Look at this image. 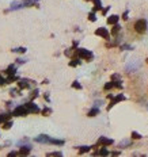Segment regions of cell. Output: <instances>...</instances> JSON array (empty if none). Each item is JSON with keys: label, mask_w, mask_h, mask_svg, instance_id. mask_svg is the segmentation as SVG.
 <instances>
[{"label": "cell", "mask_w": 148, "mask_h": 157, "mask_svg": "<svg viewBox=\"0 0 148 157\" xmlns=\"http://www.w3.org/2000/svg\"><path fill=\"white\" fill-rule=\"evenodd\" d=\"M134 30H136L139 34L145 32V31H147V20H144V19H140V20H137L136 23H134Z\"/></svg>", "instance_id": "6da1fadb"}, {"label": "cell", "mask_w": 148, "mask_h": 157, "mask_svg": "<svg viewBox=\"0 0 148 157\" xmlns=\"http://www.w3.org/2000/svg\"><path fill=\"white\" fill-rule=\"evenodd\" d=\"M76 56L80 57V58L87 60V61L93 58V53H91V51H88L87 49H77V50H76Z\"/></svg>", "instance_id": "7a4b0ae2"}, {"label": "cell", "mask_w": 148, "mask_h": 157, "mask_svg": "<svg viewBox=\"0 0 148 157\" xmlns=\"http://www.w3.org/2000/svg\"><path fill=\"white\" fill-rule=\"evenodd\" d=\"M27 114H29V111L26 108V106H19V107H17L12 111V115H15V116H26Z\"/></svg>", "instance_id": "3957f363"}, {"label": "cell", "mask_w": 148, "mask_h": 157, "mask_svg": "<svg viewBox=\"0 0 148 157\" xmlns=\"http://www.w3.org/2000/svg\"><path fill=\"white\" fill-rule=\"evenodd\" d=\"M95 34L99 35V37H102V38H105V39H107V38H109V31H107L106 29H103V27H99V29H96Z\"/></svg>", "instance_id": "277c9868"}, {"label": "cell", "mask_w": 148, "mask_h": 157, "mask_svg": "<svg viewBox=\"0 0 148 157\" xmlns=\"http://www.w3.org/2000/svg\"><path fill=\"white\" fill-rule=\"evenodd\" d=\"M112 143H113V140L106 138V137H99V140H98V145H102V146H109Z\"/></svg>", "instance_id": "5b68a950"}, {"label": "cell", "mask_w": 148, "mask_h": 157, "mask_svg": "<svg viewBox=\"0 0 148 157\" xmlns=\"http://www.w3.org/2000/svg\"><path fill=\"white\" fill-rule=\"evenodd\" d=\"M36 141L37 142H41V143H48V142H50V138H49V135L41 134L38 137H36Z\"/></svg>", "instance_id": "8992f818"}, {"label": "cell", "mask_w": 148, "mask_h": 157, "mask_svg": "<svg viewBox=\"0 0 148 157\" xmlns=\"http://www.w3.org/2000/svg\"><path fill=\"white\" fill-rule=\"evenodd\" d=\"M26 108H27V111H29V112H39V108L38 107H37V106L36 104H33V103H26Z\"/></svg>", "instance_id": "52a82bcc"}, {"label": "cell", "mask_w": 148, "mask_h": 157, "mask_svg": "<svg viewBox=\"0 0 148 157\" xmlns=\"http://www.w3.org/2000/svg\"><path fill=\"white\" fill-rule=\"evenodd\" d=\"M121 100H125V96H124V95H118V96H115L114 99L112 100V103H110L109 106H107V110H110V108L113 107V106L115 104V103H118V102H121Z\"/></svg>", "instance_id": "ba28073f"}, {"label": "cell", "mask_w": 148, "mask_h": 157, "mask_svg": "<svg viewBox=\"0 0 148 157\" xmlns=\"http://www.w3.org/2000/svg\"><path fill=\"white\" fill-rule=\"evenodd\" d=\"M19 83H18V85H19V88H23V89H26V88H29L30 87V81L29 80H18Z\"/></svg>", "instance_id": "9c48e42d"}, {"label": "cell", "mask_w": 148, "mask_h": 157, "mask_svg": "<svg viewBox=\"0 0 148 157\" xmlns=\"http://www.w3.org/2000/svg\"><path fill=\"white\" fill-rule=\"evenodd\" d=\"M139 66H140V64L139 62H136V64H131V65H128V66H126V70H128V72H133V70H136V69H139Z\"/></svg>", "instance_id": "30bf717a"}, {"label": "cell", "mask_w": 148, "mask_h": 157, "mask_svg": "<svg viewBox=\"0 0 148 157\" xmlns=\"http://www.w3.org/2000/svg\"><path fill=\"white\" fill-rule=\"evenodd\" d=\"M18 153H19V156H26V154L30 153V148L29 146H23V148H20V150Z\"/></svg>", "instance_id": "8fae6325"}, {"label": "cell", "mask_w": 148, "mask_h": 157, "mask_svg": "<svg viewBox=\"0 0 148 157\" xmlns=\"http://www.w3.org/2000/svg\"><path fill=\"white\" fill-rule=\"evenodd\" d=\"M117 22H118V16L117 15H112V16L107 18V23L109 24H115Z\"/></svg>", "instance_id": "7c38bea8"}, {"label": "cell", "mask_w": 148, "mask_h": 157, "mask_svg": "<svg viewBox=\"0 0 148 157\" xmlns=\"http://www.w3.org/2000/svg\"><path fill=\"white\" fill-rule=\"evenodd\" d=\"M131 143H132L131 140H124V141H121V142H120V148H125V146H129Z\"/></svg>", "instance_id": "4fadbf2b"}, {"label": "cell", "mask_w": 148, "mask_h": 157, "mask_svg": "<svg viewBox=\"0 0 148 157\" xmlns=\"http://www.w3.org/2000/svg\"><path fill=\"white\" fill-rule=\"evenodd\" d=\"M94 5H95V7H94V10H101L102 8V3H101V0H94Z\"/></svg>", "instance_id": "5bb4252c"}, {"label": "cell", "mask_w": 148, "mask_h": 157, "mask_svg": "<svg viewBox=\"0 0 148 157\" xmlns=\"http://www.w3.org/2000/svg\"><path fill=\"white\" fill-rule=\"evenodd\" d=\"M15 66H12V65H10L8 68H7V70H6V73H8V75H15Z\"/></svg>", "instance_id": "9a60e30c"}, {"label": "cell", "mask_w": 148, "mask_h": 157, "mask_svg": "<svg viewBox=\"0 0 148 157\" xmlns=\"http://www.w3.org/2000/svg\"><path fill=\"white\" fill-rule=\"evenodd\" d=\"M96 114H99V110H98V108H93L91 111H88V116H95Z\"/></svg>", "instance_id": "2e32d148"}, {"label": "cell", "mask_w": 148, "mask_h": 157, "mask_svg": "<svg viewBox=\"0 0 148 157\" xmlns=\"http://www.w3.org/2000/svg\"><path fill=\"white\" fill-rule=\"evenodd\" d=\"M49 143H55V145H63L64 141H61V140H53V138H50V142Z\"/></svg>", "instance_id": "e0dca14e"}, {"label": "cell", "mask_w": 148, "mask_h": 157, "mask_svg": "<svg viewBox=\"0 0 148 157\" xmlns=\"http://www.w3.org/2000/svg\"><path fill=\"white\" fill-rule=\"evenodd\" d=\"M11 126H12V122H10V121H6V122L3 123V129H4V130H8Z\"/></svg>", "instance_id": "ac0fdd59"}, {"label": "cell", "mask_w": 148, "mask_h": 157, "mask_svg": "<svg viewBox=\"0 0 148 157\" xmlns=\"http://www.w3.org/2000/svg\"><path fill=\"white\" fill-rule=\"evenodd\" d=\"M94 154H101V156H107V154H109V152L106 150V149H101V150L99 152H95V153Z\"/></svg>", "instance_id": "d6986e66"}, {"label": "cell", "mask_w": 148, "mask_h": 157, "mask_svg": "<svg viewBox=\"0 0 148 157\" xmlns=\"http://www.w3.org/2000/svg\"><path fill=\"white\" fill-rule=\"evenodd\" d=\"M118 31H120V26H118V24L115 23V24H114V27H113V30H112V34H113V35H115Z\"/></svg>", "instance_id": "ffe728a7"}, {"label": "cell", "mask_w": 148, "mask_h": 157, "mask_svg": "<svg viewBox=\"0 0 148 157\" xmlns=\"http://www.w3.org/2000/svg\"><path fill=\"white\" fill-rule=\"evenodd\" d=\"M14 53H25L26 51V48H17V49H12Z\"/></svg>", "instance_id": "44dd1931"}, {"label": "cell", "mask_w": 148, "mask_h": 157, "mask_svg": "<svg viewBox=\"0 0 148 157\" xmlns=\"http://www.w3.org/2000/svg\"><path fill=\"white\" fill-rule=\"evenodd\" d=\"M42 114H44V116H48V115H50V114H52V110H50V108H44V110H42Z\"/></svg>", "instance_id": "7402d4cb"}, {"label": "cell", "mask_w": 148, "mask_h": 157, "mask_svg": "<svg viewBox=\"0 0 148 157\" xmlns=\"http://www.w3.org/2000/svg\"><path fill=\"white\" fill-rule=\"evenodd\" d=\"M90 146H80V148H79V152H80V153H84V152H88V150H90Z\"/></svg>", "instance_id": "603a6c76"}, {"label": "cell", "mask_w": 148, "mask_h": 157, "mask_svg": "<svg viewBox=\"0 0 148 157\" xmlns=\"http://www.w3.org/2000/svg\"><path fill=\"white\" fill-rule=\"evenodd\" d=\"M132 138H133V140H140L141 135H140L139 133H136V131H132Z\"/></svg>", "instance_id": "cb8c5ba5"}, {"label": "cell", "mask_w": 148, "mask_h": 157, "mask_svg": "<svg viewBox=\"0 0 148 157\" xmlns=\"http://www.w3.org/2000/svg\"><path fill=\"white\" fill-rule=\"evenodd\" d=\"M113 87H114V83H113V81H110V83H107L106 85H105V89L107 91V89H112Z\"/></svg>", "instance_id": "d4e9b609"}, {"label": "cell", "mask_w": 148, "mask_h": 157, "mask_svg": "<svg viewBox=\"0 0 148 157\" xmlns=\"http://www.w3.org/2000/svg\"><path fill=\"white\" fill-rule=\"evenodd\" d=\"M88 19H90L91 22H95V20H96V18H95V14H94V12H91L90 15H88Z\"/></svg>", "instance_id": "484cf974"}, {"label": "cell", "mask_w": 148, "mask_h": 157, "mask_svg": "<svg viewBox=\"0 0 148 157\" xmlns=\"http://www.w3.org/2000/svg\"><path fill=\"white\" fill-rule=\"evenodd\" d=\"M72 87H74V88H76V89H82V85H80V84L77 83V81H74V84H72Z\"/></svg>", "instance_id": "4316f807"}, {"label": "cell", "mask_w": 148, "mask_h": 157, "mask_svg": "<svg viewBox=\"0 0 148 157\" xmlns=\"http://www.w3.org/2000/svg\"><path fill=\"white\" fill-rule=\"evenodd\" d=\"M48 156H63L61 152H53V153H48Z\"/></svg>", "instance_id": "83f0119b"}, {"label": "cell", "mask_w": 148, "mask_h": 157, "mask_svg": "<svg viewBox=\"0 0 148 157\" xmlns=\"http://www.w3.org/2000/svg\"><path fill=\"white\" fill-rule=\"evenodd\" d=\"M4 84H7V78H4V77L0 76V85H4Z\"/></svg>", "instance_id": "f1b7e54d"}, {"label": "cell", "mask_w": 148, "mask_h": 157, "mask_svg": "<svg viewBox=\"0 0 148 157\" xmlns=\"http://www.w3.org/2000/svg\"><path fill=\"white\" fill-rule=\"evenodd\" d=\"M79 60H74V61H72V62H69V65H71V66H76V65L77 64H79Z\"/></svg>", "instance_id": "f546056e"}, {"label": "cell", "mask_w": 148, "mask_h": 157, "mask_svg": "<svg viewBox=\"0 0 148 157\" xmlns=\"http://www.w3.org/2000/svg\"><path fill=\"white\" fill-rule=\"evenodd\" d=\"M37 95H38V91H37V89H36V91H34L33 94H31V99H34V97H37Z\"/></svg>", "instance_id": "4dcf8cb0"}, {"label": "cell", "mask_w": 148, "mask_h": 157, "mask_svg": "<svg viewBox=\"0 0 148 157\" xmlns=\"http://www.w3.org/2000/svg\"><path fill=\"white\" fill-rule=\"evenodd\" d=\"M10 94H11L12 96H15V95H18V91H17V89H11V92H10Z\"/></svg>", "instance_id": "1f68e13d"}, {"label": "cell", "mask_w": 148, "mask_h": 157, "mask_svg": "<svg viewBox=\"0 0 148 157\" xmlns=\"http://www.w3.org/2000/svg\"><path fill=\"white\" fill-rule=\"evenodd\" d=\"M112 154H113V156H118V154H120V152H113Z\"/></svg>", "instance_id": "d6a6232c"}, {"label": "cell", "mask_w": 148, "mask_h": 157, "mask_svg": "<svg viewBox=\"0 0 148 157\" xmlns=\"http://www.w3.org/2000/svg\"><path fill=\"white\" fill-rule=\"evenodd\" d=\"M2 122H3V121H2V118H0V123H2Z\"/></svg>", "instance_id": "836d02e7"}, {"label": "cell", "mask_w": 148, "mask_h": 157, "mask_svg": "<svg viewBox=\"0 0 148 157\" xmlns=\"http://www.w3.org/2000/svg\"><path fill=\"white\" fill-rule=\"evenodd\" d=\"M147 64H148V58H147Z\"/></svg>", "instance_id": "e575fe53"}, {"label": "cell", "mask_w": 148, "mask_h": 157, "mask_svg": "<svg viewBox=\"0 0 148 157\" xmlns=\"http://www.w3.org/2000/svg\"><path fill=\"white\" fill-rule=\"evenodd\" d=\"M87 2H88V0H87ZM93 2H94V0H93Z\"/></svg>", "instance_id": "d590c367"}, {"label": "cell", "mask_w": 148, "mask_h": 157, "mask_svg": "<svg viewBox=\"0 0 148 157\" xmlns=\"http://www.w3.org/2000/svg\"><path fill=\"white\" fill-rule=\"evenodd\" d=\"M147 108H148V107H147Z\"/></svg>", "instance_id": "8d00e7d4"}]
</instances>
